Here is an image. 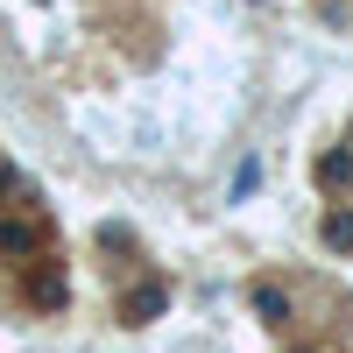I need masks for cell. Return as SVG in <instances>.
<instances>
[{
	"label": "cell",
	"mask_w": 353,
	"mask_h": 353,
	"mask_svg": "<svg viewBox=\"0 0 353 353\" xmlns=\"http://www.w3.org/2000/svg\"><path fill=\"white\" fill-rule=\"evenodd\" d=\"M248 304H254L261 325H290V290H283V283H254V290H248Z\"/></svg>",
	"instance_id": "obj_2"
},
{
	"label": "cell",
	"mask_w": 353,
	"mask_h": 353,
	"mask_svg": "<svg viewBox=\"0 0 353 353\" xmlns=\"http://www.w3.org/2000/svg\"><path fill=\"white\" fill-rule=\"evenodd\" d=\"M346 184H353V156L325 149V156H318V191H346Z\"/></svg>",
	"instance_id": "obj_4"
},
{
	"label": "cell",
	"mask_w": 353,
	"mask_h": 353,
	"mask_svg": "<svg viewBox=\"0 0 353 353\" xmlns=\"http://www.w3.org/2000/svg\"><path fill=\"white\" fill-rule=\"evenodd\" d=\"M318 233H325V248H332V254H353V212H346V205H332Z\"/></svg>",
	"instance_id": "obj_6"
},
{
	"label": "cell",
	"mask_w": 353,
	"mask_h": 353,
	"mask_svg": "<svg viewBox=\"0 0 353 353\" xmlns=\"http://www.w3.org/2000/svg\"><path fill=\"white\" fill-rule=\"evenodd\" d=\"M163 311H170V283H134L128 304H121L128 325H149V318H163Z\"/></svg>",
	"instance_id": "obj_1"
},
{
	"label": "cell",
	"mask_w": 353,
	"mask_h": 353,
	"mask_svg": "<svg viewBox=\"0 0 353 353\" xmlns=\"http://www.w3.org/2000/svg\"><path fill=\"white\" fill-rule=\"evenodd\" d=\"M254 184H261V156H248V163H241V176H233V205H248V191H254Z\"/></svg>",
	"instance_id": "obj_7"
},
{
	"label": "cell",
	"mask_w": 353,
	"mask_h": 353,
	"mask_svg": "<svg viewBox=\"0 0 353 353\" xmlns=\"http://www.w3.org/2000/svg\"><path fill=\"white\" fill-rule=\"evenodd\" d=\"M297 353H318V346H297Z\"/></svg>",
	"instance_id": "obj_8"
},
{
	"label": "cell",
	"mask_w": 353,
	"mask_h": 353,
	"mask_svg": "<svg viewBox=\"0 0 353 353\" xmlns=\"http://www.w3.org/2000/svg\"><path fill=\"white\" fill-rule=\"evenodd\" d=\"M36 248H43V226L36 219H0V254L21 261V254H36Z\"/></svg>",
	"instance_id": "obj_3"
},
{
	"label": "cell",
	"mask_w": 353,
	"mask_h": 353,
	"mask_svg": "<svg viewBox=\"0 0 353 353\" xmlns=\"http://www.w3.org/2000/svg\"><path fill=\"white\" fill-rule=\"evenodd\" d=\"M28 297H36L43 311H57V304H64V297H71V283H64V276H57V269H36V276H28Z\"/></svg>",
	"instance_id": "obj_5"
}]
</instances>
